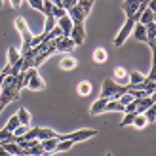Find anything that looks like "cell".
Wrapping results in <instances>:
<instances>
[{
	"label": "cell",
	"instance_id": "6da1fadb",
	"mask_svg": "<svg viewBox=\"0 0 156 156\" xmlns=\"http://www.w3.org/2000/svg\"><path fill=\"white\" fill-rule=\"evenodd\" d=\"M91 8H93V0H76V4L71 10H67V15L71 17L73 23H84L86 17L90 15Z\"/></svg>",
	"mask_w": 156,
	"mask_h": 156
},
{
	"label": "cell",
	"instance_id": "7a4b0ae2",
	"mask_svg": "<svg viewBox=\"0 0 156 156\" xmlns=\"http://www.w3.org/2000/svg\"><path fill=\"white\" fill-rule=\"evenodd\" d=\"M126 91H128V84L122 86V84H116L112 78H105L99 97H105V99H118L122 93H126Z\"/></svg>",
	"mask_w": 156,
	"mask_h": 156
},
{
	"label": "cell",
	"instance_id": "3957f363",
	"mask_svg": "<svg viewBox=\"0 0 156 156\" xmlns=\"http://www.w3.org/2000/svg\"><path fill=\"white\" fill-rule=\"evenodd\" d=\"M13 25H15V29L19 30V34H21V38H23V46H21V50H19V53L23 55V53H27V51L30 50V40H33L34 34L30 33V29H29V25H27V21H25V17H23V15L15 17Z\"/></svg>",
	"mask_w": 156,
	"mask_h": 156
},
{
	"label": "cell",
	"instance_id": "277c9868",
	"mask_svg": "<svg viewBox=\"0 0 156 156\" xmlns=\"http://www.w3.org/2000/svg\"><path fill=\"white\" fill-rule=\"evenodd\" d=\"M97 135V129H91V128H82V129H74L71 133H57V139H69L73 143H80L86 141V139H91Z\"/></svg>",
	"mask_w": 156,
	"mask_h": 156
},
{
	"label": "cell",
	"instance_id": "5b68a950",
	"mask_svg": "<svg viewBox=\"0 0 156 156\" xmlns=\"http://www.w3.org/2000/svg\"><path fill=\"white\" fill-rule=\"evenodd\" d=\"M135 21H137L135 17H126L124 25L120 27V30L116 33L114 40H112L114 48H122V46H124V42H126V40H128V36L131 34V29H133V23H135Z\"/></svg>",
	"mask_w": 156,
	"mask_h": 156
},
{
	"label": "cell",
	"instance_id": "8992f818",
	"mask_svg": "<svg viewBox=\"0 0 156 156\" xmlns=\"http://www.w3.org/2000/svg\"><path fill=\"white\" fill-rule=\"evenodd\" d=\"M25 88L33 90V91H40V90L46 88V82H44V78L38 74L36 67L27 69V86H25Z\"/></svg>",
	"mask_w": 156,
	"mask_h": 156
},
{
	"label": "cell",
	"instance_id": "52a82bcc",
	"mask_svg": "<svg viewBox=\"0 0 156 156\" xmlns=\"http://www.w3.org/2000/svg\"><path fill=\"white\" fill-rule=\"evenodd\" d=\"M69 36H71V40L74 42V46H82L86 42L84 23H73V29H71V33H69Z\"/></svg>",
	"mask_w": 156,
	"mask_h": 156
},
{
	"label": "cell",
	"instance_id": "ba28073f",
	"mask_svg": "<svg viewBox=\"0 0 156 156\" xmlns=\"http://www.w3.org/2000/svg\"><path fill=\"white\" fill-rule=\"evenodd\" d=\"M74 48H76V46L71 40V36H59V38H55V51H59V53H71Z\"/></svg>",
	"mask_w": 156,
	"mask_h": 156
},
{
	"label": "cell",
	"instance_id": "9c48e42d",
	"mask_svg": "<svg viewBox=\"0 0 156 156\" xmlns=\"http://www.w3.org/2000/svg\"><path fill=\"white\" fill-rule=\"evenodd\" d=\"M149 107H154V95L135 97V112H145Z\"/></svg>",
	"mask_w": 156,
	"mask_h": 156
},
{
	"label": "cell",
	"instance_id": "30bf717a",
	"mask_svg": "<svg viewBox=\"0 0 156 156\" xmlns=\"http://www.w3.org/2000/svg\"><path fill=\"white\" fill-rule=\"evenodd\" d=\"M137 8H139V0H124L122 2V10L126 13V17L137 19Z\"/></svg>",
	"mask_w": 156,
	"mask_h": 156
},
{
	"label": "cell",
	"instance_id": "8fae6325",
	"mask_svg": "<svg viewBox=\"0 0 156 156\" xmlns=\"http://www.w3.org/2000/svg\"><path fill=\"white\" fill-rule=\"evenodd\" d=\"M112 80H114L116 84L126 86V84H128V69H126V67H114V71H112Z\"/></svg>",
	"mask_w": 156,
	"mask_h": 156
},
{
	"label": "cell",
	"instance_id": "7c38bea8",
	"mask_svg": "<svg viewBox=\"0 0 156 156\" xmlns=\"http://www.w3.org/2000/svg\"><path fill=\"white\" fill-rule=\"evenodd\" d=\"M76 65H78V61L71 53H63V57L59 61V67L63 69V71H73V69H76Z\"/></svg>",
	"mask_w": 156,
	"mask_h": 156
},
{
	"label": "cell",
	"instance_id": "4fadbf2b",
	"mask_svg": "<svg viewBox=\"0 0 156 156\" xmlns=\"http://www.w3.org/2000/svg\"><path fill=\"white\" fill-rule=\"evenodd\" d=\"M131 34H133V38L137 42H145L147 40V30H145V25L143 23L135 21L133 23V29H131Z\"/></svg>",
	"mask_w": 156,
	"mask_h": 156
},
{
	"label": "cell",
	"instance_id": "5bb4252c",
	"mask_svg": "<svg viewBox=\"0 0 156 156\" xmlns=\"http://www.w3.org/2000/svg\"><path fill=\"white\" fill-rule=\"evenodd\" d=\"M91 59H93L95 65H101V63H105V61L108 59V53H107V50L103 48V46H97V48L93 50V53H91Z\"/></svg>",
	"mask_w": 156,
	"mask_h": 156
},
{
	"label": "cell",
	"instance_id": "9a60e30c",
	"mask_svg": "<svg viewBox=\"0 0 156 156\" xmlns=\"http://www.w3.org/2000/svg\"><path fill=\"white\" fill-rule=\"evenodd\" d=\"M105 105H107V99L105 97H99L97 101H93L91 107H90V114L91 116H97L101 112H105Z\"/></svg>",
	"mask_w": 156,
	"mask_h": 156
},
{
	"label": "cell",
	"instance_id": "2e32d148",
	"mask_svg": "<svg viewBox=\"0 0 156 156\" xmlns=\"http://www.w3.org/2000/svg\"><path fill=\"white\" fill-rule=\"evenodd\" d=\"M57 27L63 30V36H69V33H71V29H73V21L69 15H63V17H59L57 19Z\"/></svg>",
	"mask_w": 156,
	"mask_h": 156
},
{
	"label": "cell",
	"instance_id": "e0dca14e",
	"mask_svg": "<svg viewBox=\"0 0 156 156\" xmlns=\"http://www.w3.org/2000/svg\"><path fill=\"white\" fill-rule=\"evenodd\" d=\"M105 112H124V105L118 99H107Z\"/></svg>",
	"mask_w": 156,
	"mask_h": 156
},
{
	"label": "cell",
	"instance_id": "ac0fdd59",
	"mask_svg": "<svg viewBox=\"0 0 156 156\" xmlns=\"http://www.w3.org/2000/svg\"><path fill=\"white\" fill-rule=\"evenodd\" d=\"M145 74L143 73H139V71H128V84L129 86H137V84H141L145 82Z\"/></svg>",
	"mask_w": 156,
	"mask_h": 156
},
{
	"label": "cell",
	"instance_id": "d6986e66",
	"mask_svg": "<svg viewBox=\"0 0 156 156\" xmlns=\"http://www.w3.org/2000/svg\"><path fill=\"white\" fill-rule=\"evenodd\" d=\"M57 141H59L57 137L42 139V141H40V145H42V149H44V152H48V154H51V152H55V145H57Z\"/></svg>",
	"mask_w": 156,
	"mask_h": 156
},
{
	"label": "cell",
	"instance_id": "ffe728a7",
	"mask_svg": "<svg viewBox=\"0 0 156 156\" xmlns=\"http://www.w3.org/2000/svg\"><path fill=\"white\" fill-rule=\"evenodd\" d=\"M76 93L80 97H88L90 93H91V82H88V80H82L80 84L76 86Z\"/></svg>",
	"mask_w": 156,
	"mask_h": 156
},
{
	"label": "cell",
	"instance_id": "44dd1931",
	"mask_svg": "<svg viewBox=\"0 0 156 156\" xmlns=\"http://www.w3.org/2000/svg\"><path fill=\"white\" fill-rule=\"evenodd\" d=\"M137 21H139V23H143V25L156 21V19H154V10H152V8H147V10H145V12L137 17Z\"/></svg>",
	"mask_w": 156,
	"mask_h": 156
},
{
	"label": "cell",
	"instance_id": "7402d4cb",
	"mask_svg": "<svg viewBox=\"0 0 156 156\" xmlns=\"http://www.w3.org/2000/svg\"><path fill=\"white\" fill-rule=\"evenodd\" d=\"M73 141H69V139H59L57 145H55V152H67V151H71L73 149Z\"/></svg>",
	"mask_w": 156,
	"mask_h": 156
},
{
	"label": "cell",
	"instance_id": "603a6c76",
	"mask_svg": "<svg viewBox=\"0 0 156 156\" xmlns=\"http://www.w3.org/2000/svg\"><path fill=\"white\" fill-rule=\"evenodd\" d=\"M131 126H135L137 129H143L145 126H149V122H147V118H145L143 112H137L135 118H133V122H131Z\"/></svg>",
	"mask_w": 156,
	"mask_h": 156
},
{
	"label": "cell",
	"instance_id": "cb8c5ba5",
	"mask_svg": "<svg viewBox=\"0 0 156 156\" xmlns=\"http://www.w3.org/2000/svg\"><path fill=\"white\" fill-rule=\"evenodd\" d=\"M17 118H19V124H25V126H30V112L27 108H19L17 111Z\"/></svg>",
	"mask_w": 156,
	"mask_h": 156
},
{
	"label": "cell",
	"instance_id": "d4e9b609",
	"mask_svg": "<svg viewBox=\"0 0 156 156\" xmlns=\"http://www.w3.org/2000/svg\"><path fill=\"white\" fill-rule=\"evenodd\" d=\"M19 57H21L19 50H17V48H13V46H10V48H8V63H10V65L17 63V59H19Z\"/></svg>",
	"mask_w": 156,
	"mask_h": 156
},
{
	"label": "cell",
	"instance_id": "484cf974",
	"mask_svg": "<svg viewBox=\"0 0 156 156\" xmlns=\"http://www.w3.org/2000/svg\"><path fill=\"white\" fill-rule=\"evenodd\" d=\"M57 25V17H53V15H46V21H44V30L42 33H50V30Z\"/></svg>",
	"mask_w": 156,
	"mask_h": 156
},
{
	"label": "cell",
	"instance_id": "4316f807",
	"mask_svg": "<svg viewBox=\"0 0 156 156\" xmlns=\"http://www.w3.org/2000/svg\"><path fill=\"white\" fill-rule=\"evenodd\" d=\"M17 126H19V118H17V114H13L12 118L6 122V126H4V128H6L8 131H12V133H13V129L17 128Z\"/></svg>",
	"mask_w": 156,
	"mask_h": 156
},
{
	"label": "cell",
	"instance_id": "83f0119b",
	"mask_svg": "<svg viewBox=\"0 0 156 156\" xmlns=\"http://www.w3.org/2000/svg\"><path fill=\"white\" fill-rule=\"evenodd\" d=\"M135 114H137V112H124V118H122V122H120V128H126V126H129V124L133 122Z\"/></svg>",
	"mask_w": 156,
	"mask_h": 156
},
{
	"label": "cell",
	"instance_id": "f1b7e54d",
	"mask_svg": "<svg viewBox=\"0 0 156 156\" xmlns=\"http://www.w3.org/2000/svg\"><path fill=\"white\" fill-rule=\"evenodd\" d=\"M29 128H30V126H25V124H19V126L13 129V137H15V141H17V137H23V135H25Z\"/></svg>",
	"mask_w": 156,
	"mask_h": 156
},
{
	"label": "cell",
	"instance_id": "f546056e",
	"mask_svg": "<svg viewBox=\"0 0 156 156\" xmlns=\"http://www.w3.org/2000/svg\"><path fill=\"white\" fill-rule=\"evenodd\" d=\"M51 15H53V17H63V15H67V10H65V8L63 6H55V4H53V10H51Z\"/></svg>",
	"mask_w": 156,
	"mask_h": 156
},
{
	"label": "cell",
	"instance_id": "4dcf8cb0",
	"mask_svg": "<svg viewBox=\"0 0 156 156\" xmlns=\"http://www.w3.org/2000/svg\"><path fill=\"white\" fill-rule=\"evenodd\" d=\"M143 114H145V118H147V122H149V124H154V118H156V111H154V107H149Z\"/></svg>",
	"mask_w": 156,
	"mask_h": 156
},
{
	"label": "cell",
	"instance_id": "1f68e13d",
	"mask_svg": "<svg viewBox=\"0 0 156 156\" xmlns=\"http://www.w3.org/2000/svg\"><path fill=\"white\" fill-rule=\"evenodd\" d=\"M29 6L33 8V10H38V12H42V2L44 0H27Z\"/></svg>",
	"mask_w": 156,
	"mask_h": 156
},
{
	"label": "cell",
	"instance_id": "d6a6232c",
	"mask_svg": "<svg viewBox=\"0 0 156 156\" xmlns=\"http://www.w3.org/2000/svg\"><path fill=\"white\" fill-rule=\"evenodd\" d=\"M74 4H76V0H61V6H63L65 10H71Z\"/></svg>",
	"mask_w": 156,
	"mask_h": 156
},
{
	"label": "cell",
	"instance_id": "836d02e7",
	"mask_svg": "<svg viewBox=\"0 0 156 156\" xmlns=\"http://www.w3.org/2000/svg\"><path fill=\"white\" fill-rule=\"evenodd\" d=\"M21 4H23V0H10V6H12V8H15V10H17Z\"/></svg>",
	"mask_w": 156,
	"mask_h": 156
},
{
	"label": "cell",
	"instance_id": "e575fe53",
	"mask_svg": "<svg viewBox=\"0 0 156 156\" xmlns=\"http://www.w3.org/2000/svg\"><path fill=\"white\" fill-rule=\"evenodd\" d=\"M4 107H8V105H6V101H2V99H0V112L4 111Z\"/></svg>",
	"mask_w": 156,
	"mask_h": 156
},
{
	"label": "cell",
	"instance_id": "d590c367",
	"mask_svg": "<svg viewBox=\"0 0 156 156\" xmlns=\"http://www.w3.org/2000/svg\"><path fill=\"white\" fill-rule=\"evenodd\" d=\"M6 154H8V152H6V149H4L2 145H0V156H6Z\"/></svg>",
	"mask_w": 156,
	"mask_h": 156
},
{
	"label": "cell",
	"instance_id": "8d00e7d4",
	"mask_svg": "<svg viewBox=\"0 0 156 156\" xmlns=\"http://www.w3.org/2000/svg\"><path fill=\"white\" fill-rule=\"evenodd\" d=\"M51 2L55 4V6H61V0H51Z\"/></svg>",
	"mask_w": 156,
	"mask_h": 156
},
{
	"label": "cell",
	"instance_id": "74e56055",
	"mask_svg": "<svg viewBox=\"0 0 156 156\" xmlns=\"http://www.w3.org/2000/svg\"><path fill=\"white\" fill-rule=\"evenodd\" d=\"M40 156H48V154H40Z\"/></svg>",
	"mask_w": 156,
	"mask_h": 156
},
{
	"label": "cell",
	"instance_id": "f35d334b",
	"mask_svg": "<svg viewBox=\"0 0 156 156\" xmlns=\"http://www.w3.org/2000/svg\"><path fill=\"white\" fill-rule=\"evenodd\" d=\"M0 93H2V88H0Z\"/></svg>",
	"mask_w": 156,
	"mask_h": 156
}]
</instances>
